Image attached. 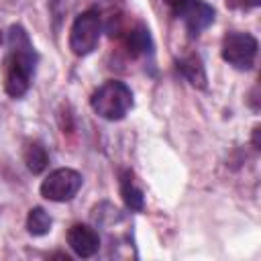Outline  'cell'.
<instances>
[{"instance_id": "1", "label": "cell", "mask_w": 261, "mask_h": 261, "mask_svg": "<svg viewBox=\"0 0 261 261\" xmlns=\"http://www.w3.org/2000/svg\"><path fill=\"white\" fill-rule=\"evenodd\" d=\"M6 55H4V92L10 98H20L29 92L35 69H37V53L20 24H12L6 37Z\"/></svg>"}, {"instance_id": "2", "label": "cell", "mask_w": 261, "mask_h": 261, "mask_svg": "<svg viewBox=\"0 0 261 261\" xmlns=\"http://www.w3.org/2000/svg\"><path fill=\"white\" fill-rule=\"evenodd\" d=\"M92 110L106 120H120L133 108V92L124 82L108 80L90 98Z\"/></svg>"}, {"instance_id": "3", "label": "cell", "mask_w": 261, "mask_h": 261, "mask_svg": "<svg viewBox=\"0 0 261 261\" xmlns=\"http://www.w3.org/2000/svg\"><path fill=\"white\" fill-rule=\"evenodd\" d=\"M257 39L249 33H241V31H230L222 37V47H220V55L222 59L237 67V69H251L257 57Z\"/></svg>"}, {"instance_id": "4", "label": "cell", "mask_w": 261, "mask_h": 261, "mask_svg": "<svg viewBox=\"0 0 261 261\" xmlns=\"http://www.w3.org/2000/svg\"><path fill=\"white\" fill-rule=\"evenodd\" d=\"M100 33H102V18L96 10H86L82 12L69 31V49L84 57L88 53H92L100 41Z\"/></svg>"}, {"instance_id": "5", "label": "cell", "mask_w": 261, "mask_h": 261, "mask_svg": "<svg viewBox=\"0 0 261 261\" xmlns=\"http://www.w3.org/2000/svg\"><path fill=\"white\" fill-rule=\"evenodd\" d=\"M177 18L184 20L190 35H200L214 22V8L204 0H163Z\"/></svg>"}, {"instance_id": "6", "label": "cell", "mask_w": 261, "mask_h": 261, "mask_svg": "<svg viewBox=\"0 0 261 261\" xmlns=\"http://www.w3.org/2000/svg\"><path fill=\"white\" fill-rule=\"evenodd\" d=\"M82 188V175L75 169L61 167L51 171L41 184V196L51 202H67Z\"/></svg>"}, {"instance_id": "7", "label": "cell", "mask_w": 261, "mask_h": 261, "mask_svg": "<svg viewBox=\"0 0 261 261\" xmlns=\"http://www.w3.org/2000/svg\"><path fill=\"white\" fill-rule=\"evenodd\" d=\"M67 245L77 257H94L100 249V237L88 224H73L67 230Z\"/></svg>"}, {"instance_id": "8", "label": "cell", "mask_w": 261, "mask_h": 261, "mask_svg": "<svg viewBox=\"0 0 261 261\" xmlns=\"http://www.w3.org/2000/svg\"><path fill=\"white\" fill-rule=\"evenodd\" d=\"M124 47L128 51V55L139 57V55H147L153 49V41L149 35V29L141 22H137L135 27H130L124 33Z\"/></svg>"}, {"instance_id": "9", "label": "cell", "mask_w": 261, "mask_h": 261, "mask_svg": "<svg viewBox=\"0 0 261 261\" xmlns=\"http://www.w3.org/2000/svg\"><path fill=\"white\" fill-rule=\"evenodd\" d=\"M177 67L181 71V75L196 88H206V71H204V63L198 55H186L177 61Z\"/></svg>"}, {"instance_id": "10", "label": "cell", "mask_w": 261, "mask_h": 261, "mask_svg": "<svg viewBox=\"0 0 261 261\" xmlns=\"http://www.w3.org/2000/svg\"><path fill=\"white\" fill-rule=\"evenodd\" d=\"M120 196H122V200H124V204H126L128 210H135V212L143 210L145 198H143V192L139 190V186L135 184L130 171H124L120 175Z\"/></svg>"}, {"instance_id": "11", "label": "cell", "mask_w": 261, "mask_h": 261, "mask_svg": "<svg viewBox=\"0 0 261 261\" xmlns=\"http://www.w3.org/2000/svg\"><path fill=\"white\" fill-rule=\"evenodd\" d=\"M22 155H24V163H27L31 173H41L49 165V153L43 147V143H39V141H29L24 145Z\"/></svg>"}, {"instance_id": "12", "label": "cell", "mask_w": 261, "mask_h": 261, "mask_svg": "<svg viewBox=\"0 0 261 261\" xmlns=\"http://www.w3.org/2000/svg\"><path fill=\"white\" fill-rule=\"evenodd\" d=\"M51 216L47 214L45 208H31L29 210V216H27V230L33 234V237H43L51 230Z\"/></svg>"}, {"instance_id": "13", "label": "cell", "mask_w": 261, "mask_h": 261, "mask_svg": "<svg viewBox=\"0 0 261 261\" xmlns=\"http://www.w3.org/2000/svg\"><path fill=\"white\" fill-rule=\"evenodd\" d=\"M259 2H261V0H226V6L239 8V10H249V8L259 6Z\"/></svg>"}, {"instance_id": "14", "label": "cell", "mask_w": 261, "mask_h": 261, "mask_svg": "<svg viewBox=\"0 0 261 261\" xmlns=\"http://www.w3.org/2000/svg\"><path fill=\"white\" fill-rule=\"evenodd\" d=\"M253 145H255V149H259V126L253 128Z\"/></svg>"}, {"instance_id": "15", "label": "cell", "mask_w": 261, "mask_h": 261, "mask_svg": "<svg viewBox=\"0 0 261 261\" xmlns=\"http://www.w3.org/2000/svg\"><path fill=\"white\" fill-rule=\"evenodd\" d=\"M2 43H4V37H2V31H0V47H2Z\"/></svg>"}]
</instances>
